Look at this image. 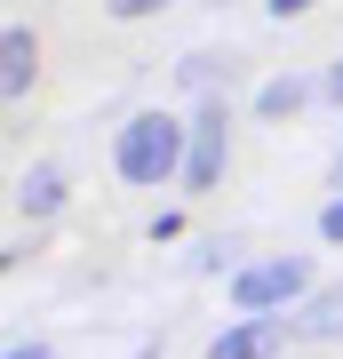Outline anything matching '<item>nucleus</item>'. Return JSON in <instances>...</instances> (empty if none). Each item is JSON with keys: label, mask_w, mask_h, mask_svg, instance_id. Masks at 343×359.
Returning <instances> with one entry per match:
<instances>
[{"label": "nucleus", "mask_w": 343, "mask_h": 359, "mask_svg": "<svg viewBox=\"0 0 343 359\" xmlns=\"http://www.w3.org/2000/svg\"><path fill=\"white\" fill-rule=\"evenodd\" d=\"M184 152H191V120H176V112H136L112 136V168H120V184H136V192L184 184Z\"/></svg>", "instance_id": "obj_1"}, {"label": "nucleus", "mask_w": 343, "mask_h": 359, "mask_svg": "<svg viewBox=\"0 0 343 359\" xmlns=\"http://www.w3.org/2000/svg\"><path fill=\"white\" fill-rule=\"evenodd\" d=\"M311 295V264L304 256H264L248 271H231V311H295Z\"/></svg>", "instance_id": "obj_2"}, {"label": "nucleus", "mask_w": 343, "mask_h": 359, "mask_svg": "<svg viewBox=\"0 0 343 359\" xmlns=\"http://www.w3.org/2000/svg\"><path fill=\"white\" fill-rule=\"evenodd\" d=\"M231 168V112L224 96H208L200 112H191V152H184V192H216Z\"/></svg>", "instance_id": "obj_3"}, {"label": "nucleus", "mask_w": 343, "mask_h": 359, "mask_svg": "<svg viewBox=\"0 0 343 359\" xmlns=\"http://www.w3.org/2000/svg\"><path fill=\"white\" fill-rule=\"evenodd\" d=\"M288 351V320L280 311H240L216 344H208V359H280Z\"/></svg>", "instance_id": "obj_4"}, {"label": "nucleus", "mask_w": 343, "mask_h": 359, "mask_svg": "<svg viewBox=\"0 0 343 359\" xmlns=\"http://www.w3.org/2000/svg\"><path fill=\"white\" fill-rule=\"evenodd\" d=\"M32 80H40V40H32L25 25H8V32H0V96L25 104Z\"/></svg>", "instance_id": "obj_5"}, {"label": "nucleus", "mask_w": 343, "mask_h": 359, "mask_svg": "<svg viewBox=\"0 0 343 359\" xmlns=\"http://www.w3.org/2000/svg\"><path fill=\"white\" fill-rule=\"evenodd\" d=\"M319 96V80H264V88H255V112H264V120H295V112H304V104Z\"/></svg>", "instance_id": "obj_6"}, {"label": "nucleus", "mask_w": 343, "mask_h": 359, "mask_svg": "<svg viewBox=\"0 0 343 359\" xmlns=\"http://www.w3.org/2000/svg\"><path fill=\"white\" fill-rule=\"evenodd\" d=\"M295 335H343V287L304 295V311H295Z\"/></svg>", "instance_id": "obj_7"}, {"label": "nucleus", "mask_w": 343, "mask_h": 359, "mask_svg": "<svg viewBox=\"0 0 343 359\" xmlns=\"http://www.w3.org/2000/svg\"><path fill=\"white\" fill-rule=\"evenodd\" d=\"M16 200H25V208H32V216H48V208L64 200V168H32V176H25V184H16Z\"/></svg>", "instance_id": "obj_8"}, {"label": "nucleus", "mask_w": 343, "mask_h": 359, "mask_svg": "<svg viewBox=\"0 0 343 359\" xmlns=\"http://www.w3.org/2000/svg\"><path fill=\"white\" fill-rule=\"evenodd\" d=\"M160 8H176V0H104V16H120V25H136V16H160Z\"/></svg>", "instance_id": "obj_9"}, {"label": "nucleus", "mask_w": 343, "mask_h": 359, "mask_svg": "<svg viewBox=\"0 0 343 359\" xmlns=\"http://www.w3.org/2000/svg\"><path fill=\"white\" fill-rule=\"evenodd\" d=\"M319 240H328V248H343V192L319 208Z\"/></svg>", "instance_id": "obj_10"}, {"label": "nucleus", "mask_w": 343, "mask_h": 359, "mask_svg": "<svg viewBox=\"0 0 343 359\" xmlns=\"http://www.w3.org/2000/svg\"><path fill=\"white\" fill-rule=\"evenodd\" d=\"M319 96H328V104H343V56H335L328 72H319Z\"/></svg>", "instance_id": "obj_11"}, {"label": "nucleus", "mask_w": 343, "mask_h": 359, "mask_svg": "<svg viewBox=\"0 0 343 359\" xmlns=\"http://www.w3.org/2000/svg\"><path fill=\"white\" fill-rule=\"evenodd\" d=\"M271 16H304V8H319V0H264Z\"/></svg>", "instance_id": "obj_12"}, {"label": "nucleus", "mask_w": 343, "mask_h": 359, "mask_svg": "<svg viewBox=\"0 0 343 359\" xmlns=\"http://www.w3.org/2000/svg\"><path fill=\"white\" fill-rule=\"evenodd\" d=\"M8 359H48V344H8Z\"/></svg>", "instance_id": "obj_13"}, {"label": "nucleus", "mask_w": 343, "mask_h": 359, "mask_svg": "<svg viewBox=\"0 0 343 359\" xmlns=\"http://www.w3.org/2000/svg\"><path fill=\"white\" fill-rule=\"evenodd\" d=\"M328 184H335V192H343V152H335V168H328Z\"/></svg>", "instance_id": "obj_14"}]
</instances>
